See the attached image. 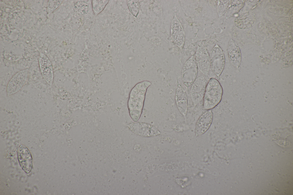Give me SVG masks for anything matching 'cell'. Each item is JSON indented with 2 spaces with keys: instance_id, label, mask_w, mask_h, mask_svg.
Instances as JSON below:
<instances>
[{
  "instance_id": "8",
  "label": "cell",
  "mask_w": 293,
  "mask_h": 195,
  "mask_svg": "<svg viewBox=\"0 0 293 195\" xmlns=\"http://www.w3.org/2000/svg\"><path fill=\"white\" fill-rule=\"evenodd\" d=\"M127 126L135 133L143 136H155L160 133L155 127L147 123L135 122L129 124Z\"/></svg>"
},
{
  "instance_id": "9",
  "label": "cell",
  "mask_w": 293,
  "mask_h": 195,
  "mask_svg": "<svg viewBox=\"0 0 293 195\" xmlns=\"http://www.w3.org/2000/svg\"><path fill=\"white\" fill-rule=\"evenodd\" d=\"M39 62L40 69L43 78L49 85H52L54 79V73L50 59L44 54L41 53Z\"/></svg>"
},
{
  "instance_id": "11",
  "label": "cell",
  "mask_w": 293,
  "mask_h": 195,
  "mask_svg": "<svg viewBox=\"0 0 293 195\" xmlns=\"http://www.w3.org/2000/svg\"><path fill=\"white\" fill-rule=\"evenodd\" d=\"M17 156L21 167L26 173H29L33 165L32 158L29 151L25 146L21 145L18 148Z\"/></svg>"
},
{
  "instance_id": "2",
  "label": "cell",
  "mask_w": 293,
  "mask_h": 195,
  "mask_svg": "<svg viewBox=\"0 0 293 195\" xmlns=\"http://www.w3.org/2000/svg\"><path fill=\"white\" fill-rule=\"evenodd\" d=\"M223 90L219 81L211 78L207 84L203 97V108L211 110L215 108L221 101Z\"/></svg>"
},
{
  "instance_id": "3",
  "label": "cell",
  "mask_w": 293,
  "mask_h": 195,
  "mask_svg": "<svg viewBox=\"0 0 293 195\" xmlns=\"http://www.w3.org/2000/svg\"><path fill=\"white\" fill-rule=\"evenodd\" d=\"M198 69L195 58L192 55L185 62L181 72L183 82L187 87L191 86L196 79Z\"/></svg>"
},
{
  "instance_id": "7",
  "label": "cell",
  "mask_w": 293,
  "mask_h": 195,
  "mask_svg": "<svg viewBox=\"0 0 293 195\" xmlns=\"http://www.w3.org/2000/svg\"><path fill=\"white\" fill-rule=\"evenodd\" d=\"M28 74V70L21 71L15 74L9 81L7 87V92L12 95L19 91L25 83Z\"/></svg>"
},
{
  "instance_id": "14",
  "label": "cell",
  "mask_w": 293,
  "mask_h": 195,
  "mask_svg": "<svg viewBox=\"0 0 293 195\" xmlns=\"http://www.w3.org/2000/svg\"><path fill=\"white\" fill-rule=\"evenodd\" d=\"M256 21V15L252 13H245L235 19V25L239 28L244 29L252 26Z\"/></svg>"
},
{
  "instance_id": "16",
  "label": "cell",
  "mask_w": 293,
  "mask_h": 195,
  "mask_svg": "<svg viewBox=\"0 0 293 195\" xmlns=\"http://www.w3.org/2000/svg\"><path fill=\"white\" fill-rule=\"evenodd\" d=\"M88 7V5L86 2L84 1H78L74 4L73 9L75 12L84 15L87 13Z\"/></svg>"
},
{
  "instance_id": "15",
  "label": "cell",
  "mask_w": 293,
  "mask_h": 195,
  "mask_svg": "<svg viewBox=\"0 0 293 195\" xmlns=\"http://www.w3.org/2000/svg\"><path fill=\"white\" fill-rule=\"evenodd\" d=\"M228 53L230 61L235 67H238L241 61V54L240 49L237 43L233 40L229 42L228 47Z\"/></svg>"
},
{
  "instance_id": "6",
  "label": "cell",
  "mask_w": 293,
  "mask_h": 195,
  "mask_svg": "<svg viewBox=\"0 0 293 195\" xmlns=\"http://www.w3.org/2000/svg\"><path fill=\"white\" fill-rule=\"evenodd\" d=\"M195 58L198 69L203 75H207L211 66L210 57L207 50L202 45L200 44L198 47Z\"/></svg>"
},
{
  "instance_id": "13",
  "label": "cell",
  "mask_w": 293,
  "mask_h": 195,
  "mask_svg": "<svg viewBox=\"0 0 293 195\" xmlns=\"http://www.w3.org/2000/svg\"><path fill=\"white\" fill-rule=\"evenodd\" d=\"M171 32L174 41L179 47L181 49L185 42V33L181 23L177 18H175L172 21Z\"/></svg>"
},
{
  "instance_id": "4",
  "label": "cell",
  "mask_w": 293,
  "mask_h": 195,
  "mask_svg": "<svg viewBox=\"0 0 293 195\" xmlns=\"http://www.w3.org/2000/svg\"><path fill=\"white\" fill-rule=\"evenodd\" d=\"M209 57L212 69L214 74L219 77L223 70L225 59L223 51L218 45L216 44L213 48Z\"/></svg>"
},
{
  "instance_id": "17",
  "label": "cell",
  "mask_w": 293,
  "mask_h": 195,
  "mask_svg": "<svg viewBox=\"0 0 293 195\" xmlns=\"http://www.w3.org/2000/svg\"><path fill=\"white\" fill-rule=\"evenodd\" d=\"M109 1L107 0H93L92 1V8L94 13L98 15L102 11Z\"/></svg>"
},
{
  "instance_id": "1",
  "label": "cell",
  "mask_w": 293,
  "mask_h": 195,
  "mask_svg": "<svg viewBox=\"0 0 293 195\" xmlns=\"http://www.w3.org/2000/svg\"><path fill=\"white\" fill-rule=\"evenodd\" d=\"M151 83L144 81L137 83L130 93L128 107L130 116L132 120L137 122L139 120L144 106L146 93Z\"/></svg>"
},
{
  "instance_id": "18",
  "label": "cell",
  "mask_w": 293,
  "mask_h": 195,
  "mask_svg": "<svg viewBox=\"0 0 293 195\" xmlns=\"http://www.w3.org/2000/svg\"><path fill=\"white\" fill-rule=\"evenodd\" d=\"M129 9L131 13L135 17L138 13L139 5L138 0H128L127 1Z\"/></svg>"
},
{
  "instance_id": "12",
  "label": "cell",
  "mask_w": 293,
  "mask_h": 195,
  "mask_svg": "<svg viewBox=\"0 0 293 195\" xmlns=\"http://www.w3.org/2000/svg\"><path fill=\"white\" fill-rule=\"evenodd\" d=\"M213 118V114L211 110L206 111L200 116L196 124V136L204 134L209 129L212 124Z\"/></svg>"
},
{
  "instance_id": "10",
  "label": "cell",
  "mask_w": 293,
  "mask_h": 195,
  "mask_svg": "<svg viewBox=\"0 0 293 195\" xmlns=\"http://www.w3.org/2000/svg\"><path fill=\"white\" fill-rule=\"evenodd\" d=\"M177 82L175 94V102L179 112L186 119L188 108L187 95L183 87L178 81Z\"/></svg>"
},
{
  "instance_id": "5",
  "label": "cell",
  "mask_w": 293,
  "mask_h": 195,
  "mask_svg": "<svg viewBox=\"0 0 293 195\" xmlns=\"http://www.w3.org/2000/svg\"><path fill=\"white\" fill-rule=\"evenodd\" d=\"M206 85V80L203 75L197 78L191 85L190 95L194 105L199 104L203 98Z\"/></svg>"
}]
</instances>
